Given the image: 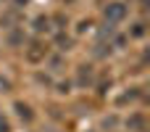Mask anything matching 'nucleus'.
I'll return each mask as SVG.
<instances>
[{"mask_svg":"<svg viewBox=\"0 0 150 132\" xmlns=\"http://www.w3.org/2000/svg\"><path fill=\"white\" fill-rule=\"evenodd\" d=\"M76 82H79L82 87H87V85L92 82V66H79V71H76Z\"/></svg>","mask_w":150,"mask_h":132,"instance_id":"7ed1b4c3","label":"nucleus"},{"mask_svg":"<svg viewBox=\"0 0 150 132\" xmlns=\"http://www.w3.org/2000/svg\"><path fill=\"white\" fill-rule=\"evenodd\" d=\"M34 29L37 32H50V16H37L34 19Z\"/></svg>","mask_w":150,"mask_h":132,"instance_id":"39448f33","label":"nucleus"},{"mask_svg":"<svg viewBox=\"0 0 150 132\" xmlns=\"http://www.w3.org/2000/svg\"><path fill=\"white\" fill-rule=\"evenodd\" d=\"M145 34V24L140 21V24H134V29H132V37H142Z\"/></svg>","mask_w":150,"mask_h":132,"instance_id":"0eeeda50","label":"nucleus"},{"mask_svg":"<svg viewBox=\"0 0 150 132\" xmlns=\"http://www.w3.org/2000/svg\"><path fill=\"white\" fill-rule=\"evenodd\" d=\"M58 45H61V50H69L71 48V40L69 37H58Z\"/></svg>","mask_w":150,"mask_h":132,"instance_id":"6e6552de","label":"nucleus"},{"mask_svg":"<svg viewBox=\"0 0 150 132\" xmlns=\"http://www.w3.org/2000/svg\"><path fill=\"white\" fill-rule=\"evenodd\" d=\"M0 132H8V122L5 119H0Z\"/></svg>","mask_w":150,"mask_h":132,"instance_id":"1a4fd4ad","label":"nucleus"},{"mask_svg":"<svg viewBox=\"0 0 150 132\" xmlns=\"http://www.w3.org/2000/svg\"><path fill=\"white\" fill-rule=\"evenodd\" d=\"M16 114H18L24 122H32V119H34V114H32V108H29L26 103H16Z\"/></svg>","mask_w":150,"mask_h":132,"instance_id":"20e7f679","label":"nucleus"},{"mask_svg":"<svg viewBox=\"0 0 150 132\" xmlns=\"http://www.w3.org/2000/svg\"><path fill=\"white\" fill-rule=\"evenodd\" d=\"M129 127H134V130H142V127H145V119H142V116H132Z\"/></svg>","mask_w":150,"mask_h":132,"instance_id":"423d86ee","label":"nucleus"},{"mask_svg":"<svg viewBox=\"0 0 150 132\" xmlns=\"http://www.w3.org/2000/svg\"><path fill=\"white\" fill-rule=\"evenodd\" d=\"M103 19H105V24H119V21H124L127 19V5L124 3H108L105 8H103Z\"/></svg>","mask_w":150,"mask_h":132,"instance_id":"f257e3e1","label":"nucleus"},{"mask_svg":"<svg viewBox=\"0 0 150 132\" xmlns=\"http://www.w3.org/2000/svg\"><path fill=\"white\" fill-rule=\"evenodd\" d=\"M45 56H47V45H45V42H40V40L29 42V48H26V61L40 64V61H45Z\"/></svg>","mask_w":150,"mask_h":132,"instance_id":"f03ea898","label":"nucleus"}]
</instances>
